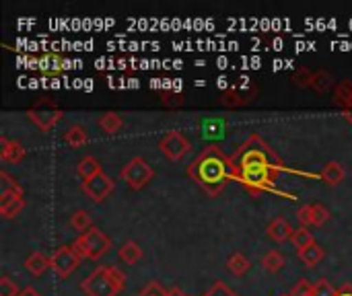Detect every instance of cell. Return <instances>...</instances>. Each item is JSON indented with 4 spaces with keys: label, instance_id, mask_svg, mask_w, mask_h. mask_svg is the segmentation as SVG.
<instances>
[{
    "label": "cell",
    "instance_id": "obj_1",
    "mask_svg": "<svg viewBox=\"0 0 352 296\" xmlns=\"http://www.w3.org/2000/svg\"><path fill=\"white\" fill-rule=\"evenodd\" d=\"M289 171L276 152L254 134L231 157V179L239 181L252 194L272 192L276 187V175Z\"/></svg>",
    "mask_w": 352,
    "mask_h": 296
},
{
    "label": "cell",
    "instance_id": "obj_2",
    "mask_svg": "<svg viewBox=\"0 0 352 296\" xmlns=\"http://www.w3.org/2000/svg\"><path fill=\"white\" fill-rule=\"evenodd\" d=\"M188 175L202 192L219 196L231 179V157L219 146H208L188 165Z\"/></svg>",
    "mask_w": 352,
    "mask_h": 296
},
{
    "label": "cell",
    "instance_id": "obj_3",
    "mask_svg": "<svg viewBox=\"0 0 352 296\" xmlns=\"http://www.w3.org/2000/svg\"><path fill=\"white\" fill-rule=\"evenodd\" d=\"M124 286L126 274L116 266H99L80 282V291L87 296H116Z\"/></svg>",
    "mask_w": 352,
    "mask_h": 296
},
{
    "label": "cell",
    "instance_id": "obj_4",
    "mask_svg": "<svg viewBox=\"0 0 352 296\" xmlns=\"http://www.w3.org/2000/svg\"><path fill=\"white\" fill-rule=\"evenodd\" d=\"M72 249L76 251V255L80 260L99 262L111 249V241H109V237L103 231H99L97 227H93L91 231H87L85 235H78L72 241Z\"/></svg>",
    "mask_w": 352,
    "mask_h": 296
},
{
    "label": "cell",
    "instance_id": "obj_5",
    "mask_svg": "<svg viewBox=\"0 0 352 296\" xmlns=\"http://www.w3.org/2000/svg\"><path fill=\"white\" fill-rule=\"evenodd\" d=\"M120 177L126 181V185H128L130 190H142V187H146V185L153 181L155 169H153L142 157H134V159H130V161L122 167Z\"/></svg>",
    "mask_w": 352,
    "mask_h": 296
},
{
    "label": "cell",
    "instance_id": "obj_6",
    "mask_svg": "<svg viewBox=\"0 0 352 296\" xmlns=\"http://www.w3.org/2000/svg\"><path fill=\"white\" fill-rule=\"evenodd\" d=\"M159 150L169 159V161H182L190 150H192V144L190 140L179 132V130H171L167 132L161 140H159Z\"/></svg>",
    "mask_w": 352,
    "mask_h": 296
},
{
    "label": "cell",
    "instance_id": "obj_7",
    "mask_svg": "<svg viewBox=\"0 0 352 296\" xmlns=\"http://www.w3.org/2000/svg\"><path fill=\"white\" fill-rule=\"evenodd\" d=\"M50 262H52V270H54L60 278H68V276L78 268L80 258L76 255V251L72 249V245H60V247L52 253Z\"/></svg>",
    "mask_w": 352,
    "mask_h": 296
},
{
    "label": "cell",
    "instance_id": "obj_8",
    "mask_svg": "<svg viewBox=\"0 0 352 296\" xmlns=\"http://www.w3.org/2000/svg\"><path fill=\"white\" fill-rule=\"evenodd\" d=\"M62 109H58V107H54V103L52 105H45V103H39V105H35L33 109H29L27 111V117H29V122H33V126H37L41 132H50V130H54L56 128V124L62 119Z\"/></svg>",
    "mask_w": 352,
    "mask_h": 296
},
{
    "label": "cell",
    "instance_id": "obj_9",
    "mask_svg": "<svg viewBox=\"0 0 352 296\" xmlns=\"http://www.w3.org/2000/svg\"><path fill=\"white\" fill-rule=\"evenodd\" d=\"M82 194L89 198V200H93L95 204H101L113 190H116V181L111 179V177H107L103 171L99 173V175H95V177H91L89 181H82Z\"/></svg>",
    "mask_w": 352,
    "mask_h": 296
},
{
    "label": "cell",
    "instance_id": "obj_10",
    "mask_svg": "<svg viewBox=\"0 0 352 296\" xmlns=\"http://www.w3.org/2000/svg\"><path fill=\"white\" fill-rule=\"evenodd\" d=\"M25 208V198L23 194H12V192H4L0 194V216L10 220L14 216H19Z\"/></svg>",
    "mask_w": 352,
    "mask_h": 296
},
{
    "label": "cell",
    "instance_id": "obj_11",
    "mask_svg": "<svg viewBox=\"0 0 352 296\" xmlns=\"http://www.w3.org/2000/svg\"><path fill=\"white\" fill-rule=\"evenodd\" d=\"M0 159L4 163H10V165H16L25 159V148L19 140H12L8 138L6 134L0 136Z\"/></svg>",
    "mask_w": 352,
    "mask_h": 296
},
{
    "label": "cell",
    "instance_id": "obj_12",
    "mask_svg": "<svg viewBox=\"0 0 352 296\" xmlns=\"http://www.w3.org/2000/svg\"><path fill=\"white\" fill-rule=\"evenodd\" d=\"M293 231H295V229L289 225V220H287V218H280V216L272 218V220H270V225L266 227V233H268V237H270L272 241H276V243L291 241V237H293Z\"/></svg>",
    "mask_w": 352,
    "mask_h": 296
},
{
    "label": "cell",
    "instance_id": "obj_13",
    "mask_svg": "<svg viewBox=\"0 0 352 296\" xmlns=\"http://www.w3.org/2000/svg\"><path fill=\"white\" fill-rule=\"evenodd\" d=\"M254 97H256V89H254L252 93H243V91H239V89H225V91L221 93V103H223L225 107L235 109V107L248 105Z\"/></svg>",
    "mask_w": 352,
    "mask_h": 296
},
{
    "label": "cell",
    "instance_id": "obj_14",
    "mask_svg": "<svg viewBox=\"0 0 352 296\" xmlns=\"http://www.w3.org/2000/svg\"><path fill=\"white\" fill-rule=\"evenodd\" d=\"M344 177H346V171H344V167H342L338 161H328V163L322 167V171H320V179H322L324 183L332 185V187L340 185V183L344 181Z\"/></svg>",
    "mask_w": 352,
    "mask_h": 296
},
{
    "label": "cell",
    "instance_id": "obj_15",
    "mask_svg": "<svg viewBox=\"0 0 352 296\" xmlns=\"http://www.w3.org/2000/svg\"><path fill=\"white\" fill-rule=\"evenodd\" d=\"M332 95H334V103H336L338 107H342L344 111H351L352 113V80L351 78H344V80L336 82V87H334Z\"/></svg>",
    "mask_w": 352,
    "mask_h": 296
},
{
    "label": "cell",
    "instance_id": "obj_16",
    "mask_svg": "<svg viewBox=\"0 0 352 296\" xmlns=\"http://www.w3.org/2000/svg\"><path fill=\"white\" fill-rule=\"evenodd\" d=\"M62 140H64L70 148H80V146L87 144L89 136H87V130H85L80 124H72V126H68V128L64 130Z\"/></svg>",
    "mask_w": 352,
    "mask_h": 296
},
{
    "label": "cell",
    "instance_id": "obj_17",
    "mask_svg": "<svg viewBox=\"0 0 352 296\" xmlns=\"http://www.w3.org/2000/svg\"><path fill=\"white\" fill-rule=\"evenodd\" d=\"M297 258L301 260V264H303L305 268H316V266L326 258V251H324L322 245L314 243V245H309V247L297 251Z\"/></svg>",
    "mask_w": 352,
    "mask_h": 296
},
{
    "label": "cell",
    "instance_id": "obj_18",
    "mask_svg": "<svg viewBox=\"0 0 352 296\" xmlns=\"http://www.w3.org/2000/svg\"><path fill=\"white\" fill-rule=\"evenodd\" d=\"M227 270L233 274V276H245L250 270H252V262H250V258L245 255V253H241V251H235V253H231L229 255V260H227Z\"/></svg>",
    "mask_w": 352,
    "mask_h": 296
},
{
    "label": "cell",
    "instance_id": "obj_19",
    "mask_svg": "<svg viewBox=\"0 0 352 296\" xmlns=\"http://www.w3.org/2000/svg\"><path fill=\"white\" fill-rule=\"evenodd\" d=\"M101 173V165H99V161L95 159V157H82L80 161H78V165H76V175L82 179V181H89L91 177H95V175H99Z\"/></svg>",
    "mask_w": 352,
    "mask_h": 296
},
{
    "label": "cell",
    "instance_id": "obj_20",
    "mask_svg": "<svg viewBox=\"0 0 352 296\" xmlns=\"http://www.w3.org/2000/svg\"><path fill=\"white\" fill-rule=\"evenodd\" d=\"M25 268H27V272H29V274H33V276H41L47 268H52V262H50V258H47L45 253L35 251V253H31V255L27 258Z\"/></svg>",
    "mask_w": 352,
    "mask_h": 296
},
{
    "label": "cell",
    "instance_id": "obj_21",
    "mask_svg": "<svg viewBox=\"0 0 352 296\" xmlns=\"http://www.w3.org/2000/svg\"><path fill=\"white\" fill-rule=\"evenodd\" d=\"M118 255H120V260H122L124 264L134 266V264H138V262L142 260L144 253H142V247H140L136 241H126V243L120 247Z\"/></svg>",
    "mask_w": 352,
    "mask_h": 296
},
{
    "label": "cell",
    "instance_id": "obj_22",
    "mask_svg": "<svg viewBox=\"0 0 352 296\" xmlns=\"http://www.w3.org/2000/svg\"><path fill=\"white\" fill-rule=\"evenodd\" d=\"M287 264V258L285 253H280L278 249H270L264 258H262V268L268 272V274H278Z\"/></svg>",
    "mask_w": 352,
    "mask_h": 296
},
{
    "label": "cell",
    "instance_id": "obj_23",
    "mask_svg": "<svg viewBox=\"0 0 352 296\" xmlns=\"http://www.w3.org/2000/svg\"><path fill=\"white\" fill-rule=\"evenodd\" d=\"M334 87H336V82H334V74H332V72H328V70H318V72H314L311 89H314L316 93L324 95V93H328L330 89L334 91Z\"/></svg>",
    "mask_w": 352,
    "mask_h": 296
},
{
    "label": "cell",
    "instance_id": "obj_24",
    "mask_svg": "<svg viewBox=\"0 0 352 296\" xmlns=\"http://www.w3.org/2000/svg\"><path fill=\"white\" fill-rule=\"evenodd\" d=\"M68 225H70V229L76 231L78 235H85L87 231L93 229V218H91V214H89L87 210H76V212H72Z\"/></svg>",
    "mask_w": 352,
    "mask_h": 296
},
{
    "label": "cell",
    "instance_id": "obj_25",
    "mask_svg": "<svg viewBox=\"0 0 352 296\" xmlns=\"http://www.w3.org/2000/svg\"><path fill=\"white\" fill-rule=\"evenodd\" d=\"M97 126H99L101 132H105V134H116V132L122 130L124 122H122V117H120L116 111H107V113H103V115L99 117Z\"/></svg>",
    "mask_w": 352,
    "mask_h": 296
},
{
    "label": "cell",
    "instance_id": "obj_26",
    "mask_svg": "<svg viewBox=\"0 0 352 296\" xmlns=\"http://www.w3.org/2000/svg\"><path fill=\"white\" fill-rule=\"evenodd\" d=\"M291 243L297 247V251H301V249H305V247L314 245V243H316V237H314V233H311L307 227H299V229H295V231H293Z\"/></svg>",
    "mask_w": 352,
    "mask_h": 296
},
{
    "label": "cell",
    "instance_id": "obj_27",
    "mask_svg": "<svg viewBox=\"0 0 352 296\" xmlns=\"http://www.w3.org/2000/svg\"><path fill=\"white\" fill-rule=\"evenodd\" d=\"M39 68L45 70L50 76H54V74H58V72H62L66 68V60L62 56H58V54H52V56H45L39 62Z\"/></svg>",
    "mask_w": 352,
    "mask_h": 296
},
{
    "label": "cell",
    "instance_id": "obj_28",
    "mask_svg": "<svg viewBox=\"0 0 352 296\" xmlns=\"http://www.w3.org/2000/svg\"><path fill=\"white\" fill-rule=\"evenodd\" d=\"M311 82H314V72L305 66L297 68L293 72V84L295 87H301V89H311Z\"/></svg>",
    "mask_w": 352,
    "mask_h": 296
},
{
    "label": "cell",
    "instance_id": "obj_29",
    "mask_svg": "<svg viewBox=\"0 0 352 296\" xmlns=\"http://www.w3.org/2000/svg\"><path fill=\"white\" fill-rule=\"evenodd\" d=\"M161 103H163L165 107L173 109V107H182V105L186 103V97H184V93H179V91H167V93H163Z\"/></svg>",
    "mask_w": 352,
    "mask_h": 296
},
{
    "label": "cell",
    "instance_id": "obj_30",
    "mask_svg": "<svg viewBox=\"0 0 352 296\" xmlns=\"http://www.w3.org/2000/svg\"><path fill=\"white\" fill-rule=\"evenodd\" d=\"M4 192H12V194H23V187L6 173V171H0V194Z\"/></svg>",
    "mask_w": 352,
    "mask_h": 296
},
{
    "label": "cell",
    "instance_id": "obj_31",
    "mask_svg": "<svg viewBox=\"0 0 352 296\" xmlns=\"http://www.w3.org/2000/svg\"><path fill=\"white\" fill-rule=\"evenodd\" d=\"M21 288L16 286V282H12L8 276L0 278V296H21Z\"/></svg>",
    "mask_w": 352,
    "mask_h": 296
},
{
    "label": "cell",
    "instance_id": "obj_32",
    "mask_svg": "<svg viewBox=\"0 0 352 296\" xmlns=\"http://www.w3.org/2000/svg\"><path fill=\"white\" fill-rule=\"evenodd\" d=\"M338 295V288H334L326 278L318 280L314 284V296H336Z\"/></svg>",
    "mask_w": 352,
    "mask_h": 296
},
{
    "label": "cell",
    "instance_id": "obj_33",
    "mask_svg": "<svg viewBox=\"0 0 352 296\" xmlns=\"http://www.w3.org/2000/svg\"><path fill=\"white\" fill-rule=\"evenodd\" d=\"M202 296H239L235 291H231L225 282H221V280H217L206 293Z\"/></svg>",
    "mask_w": 352,
    "mask_h": 296
},
{
    "label": "cell",
    "instance_id": "obj_34",
    "mask_svg": "<svg viewBox=\"0 0 352 296\" xmlns=\"http://www.w3.org/2000/svg\"><path fill=\"white\" fill-rule=\"evenodd\" d=\"M291 296H314V284L309 282V280H299L295 286H293V291L289 293Z\"/></svg>",
    "mask_w": 352,
    "mask_h": 296
},
{
    "label": "cell",
    "instance_id": "obj_35",
    "mask_svg": "<svg viewBox=\"0 0 352 296\" xmlns=\"http://www.w3.org/2000/svg\"><path fill=\"white\" fill-rule=\"evenodd\" d=\"M169 291H165L159 282H151L148 286H144L142 291H140V295L138 296H167Z\"/></svg>",
    "mask_w": 352,
    "mask_h": 296
},
{
    "label": "cell",
    "instance_id": "obj_36",
    "mask_svg": "<svg viewBox=\"0 0 352 296\" xmlns=\"http://www.w3.org/2000/svg\"><path fill=\"white\" fill-rule=\"evenodd\" d=\"M336 296H352V284H344L338 288V295Z\"/></svg>",
    "mask_w": 352,
    "mask_h": 296
},
{
    "label": "cell",
    "instance_id": "obj_37",
    "mask_svg": "<svg viewBox=\"0 0 352 296\" xmlns=\"http://www.w3.org/2000/svg\"><path fill=\"white\" fill-rule=\"evenodd\" d=\"M167 296H190V295L182 293V288H171V291L167 293Z\"/></svg>",
    "mask_w": 352,
    "mask_h": 296
},
{
    "label": "cell",
    "instance_id": "obj_38",
    "mask_svg": "<svg viewBox=\"0 0 352 296\" xmlns=\"http://www.w3.org/2000/svg\"><path fill=\"white\" fill-rule=\"evenodd\" d=\"M285 296H291V295H285Z\"/></svg>",
    "mask_w": 352,
    "mask_h": 296
},
{
    "label": "cell",
    "instance_id": "obj_39",
    "mask_svg": "<svg viewBox=\"0 0 352 296\" xmlns=\"http://www.w3.org/2000/svg\"><path fill=\"white\" fill-rule=\"evenodd\" d=\"M21 296H23V295H21Z\"/></svg>",
    "mask_w": 352,
    "mask_h": 296
}]
</instances>
